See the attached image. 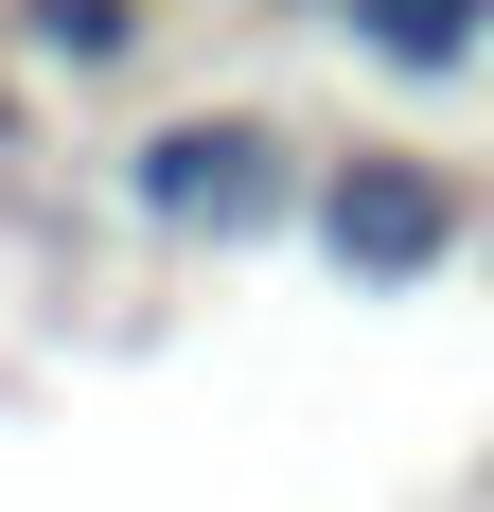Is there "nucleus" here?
Returning <instances> with one entry per match:
<instances>
[{"label":"nucleus","instance_id":"f257e3e1","mask_svg":"<svg viewBox=\"0 0 494 512\" xmlns=\"http://www.w3.org/2000/svg\"><path fill=\"white\" fill-rule=\"evenodd\" d=\"M318 159L336 142H300L283 106H247V89L142 106V124L106 142V212H124L142 248H283L300 212H318Z\"/></svg>","mask_w":494,"mask_h":512},{"label":"nucleus","instance_id":"f03ea898","mask_svg":"<svg viewBox=\"0 0 494 512\" xmlns=\"http://www.w3.org/2000/svg\"><path fill=\"white\" fill-rule=\"evenodd\" d=\"M300 248L336 265L353 301H424V283H459V265L494 248V195L459 177V159H424V142H336Z\"/></svg>","mask_w":494,"mask_h":512},{"label":"nucleus","instance_id":"7ed1b4c3","mask_svg":"<svg viewBox=\"0 0 494 512\" xmlns=\"http://www.w3.org/2000/svg\"><path fill=\"white\" fill-rule=\"evenodd\" d=\"M318 18H336L353 71L406 89V106H459V89L494 71V0H318Z\"/></svg>","mask_w":494,"mask_h":512},{"label":"nucleus","instance_id":"20e7f679","mask_svg":"<svg viewBox=\"0 0 494 512\" xmlns=\"http://www.w3.org/2000/svg\"><path fill=\"white\" fill-rule=\"evenodd\" d=\"M0 53L36 89H142L159 71V0H0Z\"/></svg>","mask_w":494,"mask_h":512},{"label":"nucleus","instance_id":"39448f33","mask_svg":"<svg viewBox=\"0 0 494 512\" xmlns=\"http://www.w3.org/2000/svg\"><path fill=\"white\" fill-rule=\"evenodd\" d=\"M477 283H494V248H477Z\"/></svg>","mask_w":494,"mask_h":512},{"label":"nucleus","instance_id":"423d86ee","mask_svg":"<svg viewBox=\"0 0 494 512\" xmlns=\"http://www.w3.org/2000/svg\"><path fill=\"white\" fill-rule=\"evenodd\" d=\"M477 495H494V460H477Z\"/></svg>","mask_w":494,"mask_h":512}]
</instances>
